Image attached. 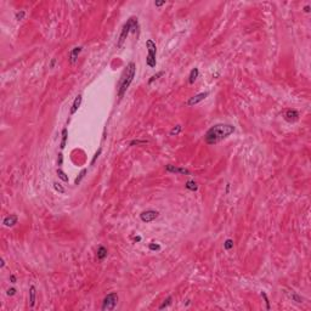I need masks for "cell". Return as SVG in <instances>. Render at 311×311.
<instances>
[{
  "label": "cell",
  "instance_id": "6da1fadb",
  "mask_svg": "<svg viewBox=\"0 0 311 311\" xmlns=\"http://www.w3.org/2000/svg\"><path fill=\"white\" fill-rule=\"evenodd\" d=\"M236 128L232 124H224V123L215 124L210 127L206 131V134H204V141H206L207 145H216L220 141L227 139L231 134H233Z\"/></svg>",
  "mask_w": 311,
  "mask_h": 311
},
{
  "label": "cell",
  "instance_id": "7a4b0ae2",
  "mask_svg": "<svg viewBox=\"0 0 311 311\" xmlns=\"http://www.w3.org/2000/svg\"><path fill=\"white\" fill-rule=\"evenodd\" d=\"M135 73H136V64L134 62H129L127 68L124 69L122 74V78L119 80V84H118V97L122 99V97H124L127 90L129 89L130 84L133 83V80L135 78Z\"/></svg>",
  "mask_w": 311,
  "mask_h": 311
},
{
  "label": "cell",
  "instance_id": "3957f363",
  "mask_svg": "<svg viewBox=\"0 0 311 311\" xmlns=\"http://www.w3.org/2000/svg\"><path fill=\"white\" fill-rule=\"evenodd\" d=\"M139 30V21H137V17H130L124 24H123V28H122V32H120V35H119V39H118V43H117V46L118 47H122L123 43L125 42L127 37L130 34V33H136Z\"/></svg>",
  "mask_w": 311,
  "mask_h": 311
},
{
  "label": "cell",
  "instance_id": "277c9868",
  "mask_svg": "<svg viewBox=\"0 0 311 311\" xmlns=\"http://www.w3.org/2000/svg\"><path fill=\"white\" fill-rule=\"evenodd\" d=\"M146 47H147V57H146V64L151 68H154L157 66V60H156V55H157V45L152 39H148L146 42Z\"/></svg>",
  "mask_w": 311,
  "mask_h": 311
},
{
  "label": "cell",
  "instance_id": "5b68a950",
  "mask_svg": "<svg viewBox=\"0 0 311 311\" xmlns=\"http://www.w3.org/2000/svg\"><path fill=\"white\" fill-rule=\"evenodd\" d=\"M118 294L116 292H112V293H108L107 295H106L102 300V305H101V310L102 311H111V310H114L118 304Z\"/></svg>",
  "mask_w": 311,
  "mask_h": 311
},
{
  "label": "cell",
  "instance_id": "8992f818",
  "mask_svg": "<svg viewBox=\"0 0 311 311\" xmlns=\"http://www.w3.org/2000/svg\"><path fill=\"white\" fill-rule=\"evenodd\" d=\"M159 216V211L158 210H153V209H148V210H145L140 214V219L142 223H152L153 220H156Z\"/></svg>",
  "mask_w": 311,
  "mask_h": 311
},
{
  "label": "cell",
  "instance_id": "52a82bcc",
  "mask_svg": "<svg viewBox=\"0 0 311 311\" xmlns=\"http://www.w3.org/2000/svg\"><path fill=\"white\" fill-rule=\"evenodd\" d=\"M208 95H209L208 91H204V93H201V94L194 95V96L190 97V100L186 102V106H189V107H192V106H194V105H197V103L204 101V100H206L207 97H208Z\"/></svg>",
  "mask_w": 311,
  "mask_h": 311
},
{
  "label": "cell",
  "instance_id": "ba28073f",
  "mask_svg": "<svg viewBox=\"0 0 311 311\" xmlns=\"http://www.w3.org/2000/svg\"><path fill=\"white\" fill-rule=\"evenodd\" d=\"M165 171H168V173H171V174H179V175H191L189 169L181 168V167H175L173 164L165 165Z\"/></svg>",
  "mask_w": 311,
  "mask_h": 311
},
{
  "label": "cell",
  "instance_id": "9c48e42d",
  "mask_svg": "<svg viewBox=\"0 0 311 311\" xmlns=\"http://www.w3.org/2000/svg\"><path fill=\"white\" fill-rule=\"evenodd\" d=\"M284 119L287 122H289V123L297 122L299 119V112L297 110H294V108H289L284 113Z\"/></svg>",
  "mask_w": 311,
  "mask_h": 311
},
{
  "label": "cell",
  "instance_id": "30bf717a",
  "mask_svg": "<svg viewBox=\"0 0 311 311\" xmlns=\"http://www.w3.org/2000/svg\"><path fill=\"white\" fill-rule=\"evenodd\" d=\"M81 51H83V47H81V46H76L69 51V62L72 64H74L78 61V57H79Z\"/></svg>",
  "mask_w": 311,
  "mask_h": 311
},
{
  "label": "cell",
  "instance_id": "8fae6325",
  "mask_svg": "<svg viewBox=\"0 0 311 311\" xmlns=\"http://www.w3.org/2000/svg\"><path fill=\"white\" fill-rule=\"evenodd\" d=\"M17 221H18V216L16 215V214H10L9 216L4 218L3 224L6 227H12V226H15L16 224H17Z\"/></svg>",
  "mask_w": 311,
  "mask_h": 311
},
{
  "label": "cell",
  "instance_id": "7c38bea8",
  "mask_svg": "<svg viewBox=\"0 0 311 311\" xmlns=\"http://www.w3.org/2000/svg\"><path fill=\"white\" fill-rule=\"evenodd\" d=\"M107 254H108V250L107 248L105 247V245H99V248H97V253H96V257L100 261L105 260L107 258Z\"/></svg>",
  "mask_w": 311,
  "mask_h": 311
},
{
  "label": "cell",
  "instance_id": "4fadbf2b",
  "mask_svg": "<svg viewBox=\"0 0 311 311\" xmlns=\"http://www.w3.org/2000/svg\"><path fill=\"white\" fill-rule=\"evenodd\" d=\"M35 299H37V289L34 286H30L29 287V306L30 307H34Z\"/></svg>",
  "mask_w": 311,
  "mask_h": 311
},
{
  "label": "cell",
  "instance_id": "5bb4252c",
  "mask_svg": "<svg viewBox=\"0 0 311 311\" xmlns=\"http://www.w3.org/2000/svg\"><path fill=\"white\" fill-rule=\"evenodd\" d=\"M81 100H83V97H81V95H78L76 99H74V101H73V103H72V107H71V114L73 116V114H74L77 111H78V108L80 107V105H81Z\"/></svg>",
  "mask_w": 311,
  "mask_h": 311
},
{
  "label": "cell",
  "instance_id": "9a60e30c",
  "mask_svg": "<svg viewBox=\"0 0 311 311\" xmlns=\"http://www.w3.org/2000/svg\"><path fill=\"white\" fill-rule=\"evenodd\" d=\"M198 76H199V69L198 68H192L191 69V72H190V74H189V84H194V81L197 80V78H198Z\"/></svg>",
  "mask_w": 311,
  "mask_h": 311
},
{
  "label": "cell",
  "instance_id": "2e32d148",
  "mask_svg": "<svg viewBox=\"0 0 311 311\" xmlns=\"http://www.w3.org/2000/svg\"><path fill=\"white\" fill-rule=\"evenodd\" d=\"M61 136H62V140H61L60 147H61V150H63L64 147H66L67 139H68V130H67V128H63V129H62V131H61Z\"/></svg>",
  "mask_w": 311,
  "mask_h": 311
},
{
  "label": "cell",
  "instance_id": "e0dca14e",
  "mask_svg": "<svg viewBox=\"0 0 311 311\" xmlns=\"http://www.w3.org/2000/svg\"><path fill=\"white\" fill-rule=\"evenodd\" d=\"M185 187L189 191H192V192H194V191H197L198 190V185H197V182L194 181V180H189V181H187L186 184H185Z\"/></svg>",
  "mask_w": 311,
  "mask_h": 311
},
{
  "label": "cell",
  "instance_id": "ac0fdd59",
  "mask_svg": "<svg viewBox=\"0 0 311 311\" xmlns=\"http://www.w3.org/2000/svg\"><path fill=\"white\" fill-rule=\"evenodd\" d=\"M56 174H57V176H59V179H61L63 182H68V175L64 173V171L62 170V169H60V168H57V170H56Z\"/></svg>",
  "mask_w": 311,
  "mask_h": 311
},
{
  "label": "cell",
  "instance_id": "d6986e66",
  "mask_svg": "<svg viewBox=\"0 0 311 311\" xmlns=\"http://www.w3.org/2000/svg\"><path fill=\"white\" fill-rule=\"evenodd\" d=\"M88 173V169L85 168V169H81V171L80 173L78 174V176L76 177V180H74V185H79L80 182H81V180H83L84 177H85V174Z\"/></svg>",
  "mask_w": 311,
  "mask_h": 311
},
{
  "label": "cell",
  "instance_id": "ffe728a7",
  "mask_svg": "<svg viewBox=\"0 0 311 311\" xmlns=\"http://www.w3.org/2000/svg\"><path fill=\"white\" fill-rule=\"evenodd\" d=\"M171 301H173V297H171V295H169V297H168V298H167L164 301H163L160 305H159V307H158V309H159V310H163V309H165V307L170 306V305H171Z\"/></svg>",
  "mask_w": 311,
  "mask_h": 311
},
{
  "label": "cell",
  "instance_id": "44dd1931",
  "mask_svg": "<svg viewBox=\"0 0 311 311\" xmlns=\"http://www.w3.org/2000/svg\"><path fill=\"white\" fill-rule=\"evenodd\" d=\"M181 130H182V127L181 125H175L173 129L170 130V136H176V135H179L180 133H181Z\"/></svg>",
  "mask_w": 311,
  "mask_h": 311
},
{
  "label": "cell",
  "instance_id": "7402d4cb",
  "mask_svg": "<svg viewBox=\"0 0 311 311\" xmlns=\"http://www.w3.org/2000/svg\"><path fill=\"white\" fill-rule=\"evenodd\" d=\"M163 74H164V71H160V72H158V73H156V74H153V76H152V77H151V78L148 79V84L151 85V84L153 83V81H154V80H157V79H159V78H160V77H162Z\"/></svg>",
  "mask_w": 311,
  "mask_h": 311
},
{
  "label": "cell",
  "instance_id": "603a6c76",
  "mask_svg": "<svg viewBox=\"0 0 311 311\" xmlns=\"http://www.w3.org/2000/svg\"><path fill=\"white\" fill-rule=\"evenodd\" d=\"M232 248H233V241L231 238H227L224 242V249L225 250H231Z\"/></svg>",
  "mask_w": 311,
  "mask_h": 311
},
{
  "label": "cell",
  "instance_id": "cb8c5ba5",
  "mask_svg": "<svg viewBox=\"0 0 311 311\" xmlns=\"http://www.w3.org/2000/svg\"><path fill=\"white\" fill-rule=\"evenodd\" d=\"M148 141L147 140H131L129 142V146H140V145H147Z\"/></svg>",
  "mask_w": 311,
  "mask_h": 311
},
{
  "label": "cell",
  "instance_id": "d4e9b609",
  "mask_svg": "<svg viewBox=\"0 0 311 311\" xmlns=\"http://www.w3.org/2000/svg\"><path fill=\"white\" fill-rule=\"evenodd\" d=\"M101 153H102V147H100V148H99V150H97V151H96V153L94 154V157H93V159H91V162H90V165H94V164H95V162H96V159H97V158H99V157H100V154H101Z\"/></svg>",
  "mask_w": 311,
  "mask_h": 311
},
{
  "label": "cell",
  "instance_id": "484cf974",
  "mask_svg": "<svg viewBox=\"0 0 311 311\" xmlns=\"http://www.w3.org/2000/svg\"><path fill=\"white\" fill-rule=\"evenodd\" d=\"M24 16H26V11H24V10H21V11H18V12H16V13H15V18L17 20V21H22V20L24 18Z\"/></svg>",
  "mask_w": 311,
  "mask_h": 311
},
{
  "label": "cell",
  "instance_id": "4316f807",
  "mask_svg": "<svg viewBox=\"0 0 311 311\" xmlns=\"http://www.w3.org/2000/svg\"><path fill=\"white\" fill-rule=\"evenodd\" d=\"M54 189L59 193H64V187L59 182H54Z\"/></svg>",
  "mask_w": 311,
  "mask_h": 311
},
{
  "label": "cell",
  "instance_id": "83f0119b",
  "mask_svg": "<svg viewBox=\"0 0 311 311\" xmlns=\"http://www.w3.org/2000/svg\"><path fill=\"white\" fill-rule=\"evenodd\" d=\"M148 248H150V250H152V252H158V250H160V245H159L158 243H150Z\"/></svg>",
  "mask_w": 311,
  "mask_h": 311
},
{
  "label": "cell",
  "instance_id": "f1b7e54d",
  "mask_svg": "<svg viewBox=\"0 0 311 311\" xmlns=\"http://www.w3.org/2000/svg\"><path fill=\"white\" fill-rule=\"evenodd\" d=\"M291 298H292L294 301H297V303H303V298H301L300 295H298L297 293H294V292H292Z\"/></svg>",
  "mask_w": 311,
  "mask_h": 311
},
{
  "label": "cell",
  "instance_id": "f546056e",
  "mask_svg": "<svg viewBox=\"0 0 311 311\" xmlns=\"http://www.w3.org/2000/svg\"><path fill=\"white\" fill-rule=\"evenodd\" d=\"M260 295L265 299V303H266V309H267V310H270V301H269V298H267V295H266V293H265V292H261V294H260Z\"/></svg>",
  "mask_w": 311,
  "mask_h": 311
},
{
  "label": "cell",
  "instance_id": "4dcf8cb0",
  "mask_svg": "<svg viewBox=\"0 0 311 311\" xmlns=\"http://www.w3.org/2000/svg\"><path fill=\"white\" fill-rule=\"evenodd\" d=\"M62 164H63V154L59 153V157H57V165L61 167Z\"/></svg>",
  "mask_w": 311,
  "mask_h": 311
},
{
  "label": "cell",
  "instance_id": "1f68e13d",
  "mask_svg": "<svg viewBox=\"0 0 311 311\" xmlns=\"http://www.w3.org/2000/svg\"><path fill=\"white\" fill-rule=\"evenodd\" d=\"M6 294L9 297H12V295H15L16 294V288H10V289H7V292H6Z\"/></svg>",
  "mask_w": 311,
  "mask_h": 311
},
{
  "label": "cell",
  "instance_id": "d6a6232c",
  "mask_svg": "<svg viewBox=\"0 0 311 311\" xmlns=\"http://www.w3.org/2000/svg\"><path fill=\"white\" fill-rule=\"evenodd\" d=\"M10 282H11L12 284H15L16 282H17V277H16L15 275H10Z\"/></svg>",
  "mask_w": 311,
  "mask_h": 311
},
{
  "label": "cell",
  "instance_id": "836d02e7",
  "mask_svg": "<svg viewBox=\"0 0 311 311\" xmlns=\"http://www.w3.org/2000/svg\"><path fill=\"white\" fill-rule=\"evenodd\" d=\"M55 64H56V59H52L51 62H50V68H54Z\"/></svg>",
  "mask_w": 311,
  "mask_h": 311
},
{
  "label": "cell",
  "instance_id": "e575fe53",
  "mask_svg": "<svg viewBox=\"0 0 311 311\" xmlns=\"http://www.w3.org/2000/svg\"><path fill=\"white\" fill-rule=\"evenodd\" d=\"M304 11H305L306 13H309V12H310V5H306V6L304 7Z\"/></svg>",
  "mask_w": 311,
  "mask_h": 311
},
{
  "label": "cell",
  "instance_id": "d590c367",
  "mask_svg": "<svg viewBox=\"0 0 311 311\" xmlns=\"http://www.w3.org/2000/svg\"><path fill=\"white\" fill-rule=\"evenodd\" d=\"M164 4H165V1H162V3H154V5H156V6H158V7L162 6V5H164Z\"/></svg>",
  "mask_w": 311,
  "mask_h": 311
},
{
  "label": "cell",
  "instance_id": "8d00e7d4",
  "mask_svg": "<svg viewBox=\"0 0 311 311\" xmlns=\"http://www.w3.org/2000/svg\"><path fill=\"white\" fill-rule=\"evenodd\" d=\"M140 241H141V237H140V236L135 237V242H140Z\"/></svg>",
  "mask_w": 311,
  "mask_h": 311
},
{
  "label": "cell",
  "instance_id": "74e56055",
  "mask_svg": "<svg viewBox=\"0 0 311 311\" xmlns=\"http://www.w3.org/2000/svg\"><path fill=\"white\" fill-rule=\"evenodd\" d=\"M4 266H5V261H4V259H1V265H0V267L3 269Z\"/></svg>",
  "mask_w": 311,
  "mask_h": 311
},
{
  "label": "cell",
  "instance_id": "f35d334b",
  "mask_svg": "<svg viewBox=\"0 0 311 311\" xmlns=\"http://www.w3.org/2000/svg\"><path fill=\"white\" fill-rule=\"evenodd\" d=\"M228 189H230V185L227 184V186H226V192H228Z\"/></svg>",
  "mask_w": 311,
  "mask_h": 311
}]
</instances>
